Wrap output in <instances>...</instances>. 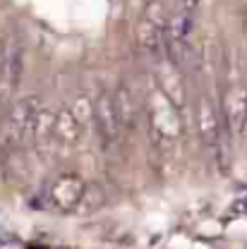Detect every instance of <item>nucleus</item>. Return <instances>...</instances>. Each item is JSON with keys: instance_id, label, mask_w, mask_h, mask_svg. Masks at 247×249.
<instances>
[{"instance_id": "nucleus-1", "label": "nucleus", "mask_w": 247, "mask_h": 249, "mask_svg": "<svg viewBox=\"0 0 247 249\" xmlns=\"http://www.w3.org/2000/svg\"><path fill=\"white\" fill-rule=\"evenodd\" d=\"M183 132V120L178 113V106L154 87L152 101H149V144L158 158H166L175 149Z\"/></svg>"}, {"instance_id": "nucleus-2", "label": "nucleus", "mask_w": 247, "mask_h": 249, "mask_svg": "<svg viewBox=\"0 0 247 249\" xmlns=\"http://www.w3.org/2000/svg\"><path fill=\"white\" fill-rule=\"evenodd\" d=\"M38 106H41L38 96H22L10 106L5 120L0 123V156L2 158H15L31 142V129H34Z\"/></svg>"}, {"instance_id": "nucleus-3", "label": "nucleus", "mask_w": 247, "mask_h": 249, "mask_svg": "<svg viewBox=\"0 0 247 249\" xmlns=\"http://www.w3.org/2000/svg\"><path fill=\"white\" fill-rule=\"evenodd\" d=\"M197 22V0H180L173 12H168L166 22V60L173 65H183L185 55L192 48Z\"/></svg>"}, {"instance_id": "nucleus-4", "label": "nucleus", "mask_w": 247, "mask_h": 249, "mask_svg": "<svg viewBox=\"0 0 247 249\" xmlns=\"http://www.w3.org/2000/svg\"><path fill=\"white\" fill-rule=\"evenodd\" d=\"M166 22H168L166 2L149 0L137 24V46L154 65L166 58Z\"/></svg>"}, {"instance_id": "nucleus-5", "label": "nucleus", "mask_w": 247, "mask_h": 249, "mask_svg": "<svg viewBox=\"0 0 247 249\" xmlns=\"http://www.w3.org/2000/svg\"><path fill=\"white\" fill-rule=\"evenodd\" d=\"M94 134L98 137V144L106 154L113 151L125 137L123 129H120V123H118L115 101H113L111 89H101L96 101H94Z\"/></svg>"}, {"instance_id": "nucleus-6", "label": "nucleus", "mask_w": 247, "mask_h": 249, "mask_svg": "<svg viewBox=\"0 0 247 249\" xmlns=\"http://www.w3.org/2000/svg\"><path fill=\"white\" fill-rule=\"evenodd\" d=\"M84 137V129L77 120L72 106H62L56 110V120H53V142L60 146H75L79 139Z\"/></svg>"}, {"instance_id": "nucleus-7", "label": "nucleus", "mask_w": 247, "mask_h": 249, "mask_svg": "<svg viewBox=\"0 0 247 249\" xmlns=\"http://www.w3.org/2000/svg\"><path fill=\"white\" fill-rule=\"evenodd\" d=\"M84 192H87V187L77 175H62V178L56 180V185L51 189V201L58 209L67 211V209H72V206H77L82 201Z\"/></svg>"}, {"instance_id": "nucleus-8", "label": "nucleus", "mask_w": 247, "mask_h": 249, "mask_svg": "<svg viewBox=\"0 0 247 249\" xmlns=\"http://www.w3.org/2000/svg\"><path fill=\"white\" fill-rule=\"evenodd\" d=\"M113 101H115V113H118V123L123 134H132L137 132V103L132 98V89L127 84H120L115 91H113Z\"/></svg>"}]
</instances>
